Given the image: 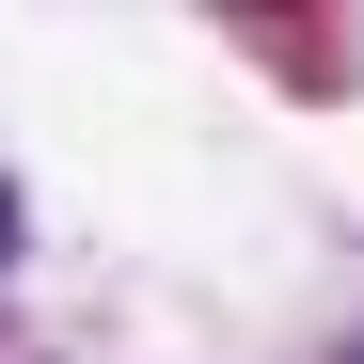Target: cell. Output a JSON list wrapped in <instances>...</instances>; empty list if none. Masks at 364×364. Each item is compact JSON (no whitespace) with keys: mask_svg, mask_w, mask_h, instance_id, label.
Segmentation results:
<instances>
[{"mask_svg":"<svg viewBox=\"0 0 364 364\" xmlns=\"http://www.w3.org/2000/svg\"><path fill=\"white\" fill-rule=\"evenodd\" d=\"M0 269H16V191H0Z\"/></svg>","mask_w":364,"mask_h":364,"instance_id":"obj_1","label":"cell"}]
</instances>
